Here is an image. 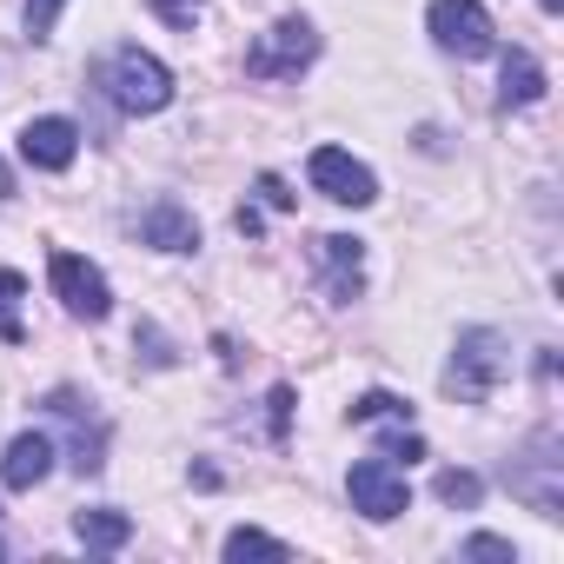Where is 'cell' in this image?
<instances>
[{"label":"cell","mask_w":564,"mask_h":564,"mask_svg":"<svg viewBox=\"0 0 564 564\" xmlns=\"http://www.w3.org/2000/svg\"><path fill=\"white\" fill-rule=\"evenodd\" d=\"M100 87H107V100H113L120 113H133V120L173 107V67H166L160 54H147V47H120V54H107Z\"/></svg>","instance_id":"cell-1"},{"label":"cell","mask_w":564,"mask_h":564,"mask_svg":"<svg viewBox=\"0 0 564 564\" xmlns=\"http://www.w3.org/2000/svg\"><path fill=\"white\" fill-rule=\"evenodd\" d=\"M498 379H505V339L491 326H465L458 346H452V359H445V392L465 399V405H478V399L498 392Z\"/></svg>","instance_id":"cell-2"},{"label":"cell","mask_w":564,"mask_h":564,"mask_svg":"<svg viewBox=\"0 0 564 564\" xmlns=\"http://www.w3.org/2000/svg\"><path fill=\"white\" fill-rule=\"evenodd\" d=\"M313 61H319V34H313V21H300V14H286L279 28H265V34L246 47V74H252V80H300Z\"/></svg>","instance_id":"cell-3"},{"label":"cell","mask_w":564,"mask_h":564,"mask_svg":"<svg viewBox=\"0 0 564 564\" xmlns=\"http://www.w3.org/2000/svg\"><path fill=\"white\" fill-rule=\"evenodd\" d=\"M425 34L445 54H458V61H485L498 47V28L485 14V0H432V8H425Z\"/></svg>","instance_id":"cell-4"},{"label":"cell","mask_w":564,"mask_h":564,"mask_svg":"<svg viewBox=\"0 0 564 564\" xmlns=\"http://www.w3.org/2000/svg\"><path fill=\"white\" fill-rule=\"evenodd\" d=\"M346 498H352V511L366 524H392V518L412 511V485H405V471L392 458H359L346 471Z\"/></svg>","instance_id":"cell-5"},{"label":"cell","mask_w":564,"mask_h":564,"mask_svg":"<svg viewBox=\"0 0 564 564\" xmlns=\"http://www.w3.org/2000/svg\"><path fill=\"white\" fill-rule=\"evenodd\" d=\"M47 279H54V300L74 313V319H107L113 313V286H107V272L94 265V259H80V252H54L47 259Z\"/></svg>","instance_id":"cell-6"},{"label":"cell","mask_w":564,"mask_h":564,"mask_svg":"<svg viewBox=\"0 0 564 564\" xmlns=\"http://www.w3.org/2000/svg\"><path fill=\"white\" fill-rule=\"evenodd\" d=\"M306 180H313V193H326L333 206H372V199H379L372 166H366V160H352L346 147H313Z\"/></svg>","instance_id":"cell-7"},{"label":"cell","mask_w":564,"mask_h":564,"mask_svg":"<svg viewBox=\"0 0 564 564\" xmlns=\"http://www.w3.org/2000/svg\"><path fill=\"white\" fill-rule=\"evenodd\" d=\"M511 491H518L538 518H564V458H557V438H531L524 465L511 471Z\"/></svg>","instance_id":"cell-8"},{"label":"cell","mask_w":564,"mask_h":564,"mask_svg":"<svg viewBox=\"0 0 564 564\" xmlns=\"http://www.w3.org/2000/svg\"><path fill=\"white\" fill-rule=\"evenodd\" d=\"M21 160H28L34 173H67V166L80 160V127H74L67 113L28 120V127H21Z\"/></svg>","instance_id":"cell-9"},{"label":"cell","mask_w":564,"mask_h":564,"mask_svg":"<svg viewBox=\"0 0 564 564\" xmlns=\"http://www.w3.org/2000/svg\"><path fill=\"white\" fill-rule=\"evenodd\" d=\"M319 265H326V293H333V306H352V300L366 293V239L326 232V239H319Z\"/></svg>","instance_id":"cell-10"},{"label":"cell","mask_w":564,"mask_h":564,"mask_svg":"<svg viewBox=\"0 0 564 564\" xmlns=\"http://www.w3.org/2000/svg\"><path fill=\"white\" fill-rule=\"evenodd\" d=\"M133 232H140V246H153V252H199V219H193L180 199H166V193L133 219Z\"/></svg>","instance_id":"cell-11"},{"label":"cell","mask_w":564,"mask_h":564,"mask_svg":"<svg viewBox=\"0 0 564 564\" xmlns=\"http://www.w3.org/2000/svg\"><path fill=\"white\" fill-rule=\"evenodd\" d=\"M47 471H54V438L47 432L8 438V452H0V485H8V491H34Z\"/></svg>","instance_id":"cell-12"},{"label":"cell","mask_w":564,"mask_h":564,"mask_svg":"<svg viewBox=\"0 0 564 564\" xmlns=\"http://www.w3.org/2000/svg\"><path fill=\"white\" fill-rule=\"evenodd\" d=\"M87 405H94V399H80V392H47V412L74 425V465H80V471H100V465H107V458H100V452H107V425L87 432Z\"/></svg>","instance_id":"cell-13"},{"label":"cell","mask_w":564,"mask_h":564,"mask_svg":"<svg viewBox=\"0 0 564 564\" xmlns=\"http://www.w3.org/2000/svg\"><path fill=\"white\" fill-rule=\"evenodd\" d=\"M498 100H505V107H538V100H544V67H538L524 47L505 54V67H498Z\"/></svg>","instance_id":"cell-14"},{"label":"cell","mask_w":564,"mask_h":564,"mask_svg":"<svg viewBox=\"0 0 564 564\" xmlns=\"http://www.w3.org/2000/svg\"><path fill=\"white\" fill-rule=\"evenodd\" d=\"M74 538H80L87 551H120V544L133 538V518H127L120 505H94V511H74Z\"/></svg>","instance_id":"cell-15"},{"label":"cell","mask_w":564,"mask_h":564,"mask_svg":"<svg viewBox=\"0 0 564 564\" xmlns=\"http://www.w3.org/2000/svg\"><path fill=\"white\" fill-rule=\"evenodd\" d=\"M219 551H226V564H246V557H272V564H279V557H293V551H286V538H272V531H259V524L226 531V544H219Z\"/></svg>","instance_id":"cell-16"},{"label":"cell","mask_w":564,"mask_h":564,"mask_svg":"<svg viewBox=\"0 0 564 564\" xmlns=\"http://www.w3.org/2000/svg\"><path fill=\"white\" fill-rule=\"evenodd\" d=\"M352 425H412V405L399 392H359L352 399Z\"/></svg>","instance_id":"cell-17"},{"label":"cell","mask_w":564,"mask_h":564,"mask_svg":"<svg viewBox=\"0 0 564 564\" xmlns=\"http://www.w3.org/2000/svg\"><path fill=\"white\" fill-rule=\"evenodd\" d=\"M21 293H28V279L14 265H0V339H21Z\"/></svg>","instance_id":"cell-18"},{"label":"cell","mask_w":564,"mask_h":564,"mask_svg":"<svg viewBox=\"0 0 564 564\" xmlns=\"http://www.w3.org/2000/svg\"><path fill=\"white\" fill-rule=\"evenodd\" d=\"M438 498L458 505V511H471V505L485 498V478H478V471H438Z\"/></svg>","instance_id":"cell-19"},{"label":"cell","mask_w":564,"mask_h":564,"mask_svg":"<svg viewBox=\"0 0 564 564\" xmlns=\"http://www.w3.org/2000/svg\"><path fill=\"white\" fill-rule=\"evenodd\" d=\"M458 551H465V557H498V564H518V544H511V538H498V531H471Z\"/></svg>","instance_id":"cell-20"},{"label":"cell","mask_w":564,"mask_h":564,"mask_svg":"<svg viewBox=\"0 0 564 564\" xmlns=\"http://www.w3.org/2000/svg\"><path fill=\"white\" fill-rule=\"evenodd\" d=\"M61 8H67V0H28V41H54Z\"/></svg>","instance_id":"cell-21"},{"label":"cell","mask_w":564,"mask_h":564,"mask_svg":"<svg viewBox=\"0 0 564 564\" xmlns=\"http://www.w3.org/2000/svg\"><path fill=\"white\" fill-rule=\"evenodd\" d=\"M153 14H160L166 28H186V34H193L199 14H206V0H153Z\"/></svg>","instance_id":"cell-22"},{"label":"cell","mask_w":564,"mask_h":564,"mask_svg":"<svg viewBox=\"0 0 564 564\" xmlns=\"http://www.w3.org/2000/svg\"><path fill=\"white\" fill-rule=\"evenodd\" d=\"M379 458H392V465H399V458H405V465H412V458H425V438H419V432H412V425H399V432H392V438H386V445H379Z\"/></svg>","instance_id":"cell-23"},{"label":"cell","mask_w":564,"mask_h":564,"mask_svg":"<svg viewBox=\"0 0 564 564\" xmlns=\"http://www.w3.org/2000/svg\"><path fill=\"white\" fill-rule=\"evenodd\" d=\"M265 405H272V438H286V412H293V392H286V386H279V392H272Z\"/></svg>","instance_id":"cell-24"},{"label":"cell","mask_w":564,"mask_h":564,"mask_svg":"<svg viewBox=\"0 0 564 564\" xmlns=\"http://www.w3.org/2000/svg\"><path fill=\"white\" fill-rule=\"evenodd\" d=\"M259 199H265V206H279V213H286V206H293V193H286V186H279L272 173H259Z\"/></svg>","instance_id":"cell-25"},{"label":"cell","mask_w":564,"mask_h":564,"mask_svg":"<svg viewBox=\"0 0 564 564\" xmlns=\"http://www.w3.org/2000/svg\"><path fill=\"white\" fill-rule=\"evenodd\" d=\"M239 232L252 239V232H265V219H259V206H239Z\"/></svg>","instance_id":"cell-26"},{"label":"cell","mask_w":564,"mask_h":564,"mask_svg":"<svg viewBox=\"0 0 564 564\" xmlns=\"http://www.w3.org/2000/svg\"><path fill=\"white\" fill-rule=\"evenodd\" d=\"M0 199H14V166L0 160Z\"/></svg>","instance_id":"cell-27"},{"label":"cell","mask_w":564,"mask_h":564,"mask_svg":"<svg viewBox=\"0 0 564 564\" xmlns=\"http://www.w3.org/2000/svg\"><path fill=\"white\" fill-rule=\"evenodd\" d=\"M557 8H564V0H544V14H557Z\"/></svg>","instance_id":"cell-28"},{"label":"cell","mask_w":564,"mask_h":564,"mask_svg":"<svg viewBox=\"0 0 564 564\" xmlns=\"http://www.w3.org/2000/svg\"><path fill=\"white\" fill-rule=\"evenodd\" d=\"M0 557H8V544H0Z\"/></svg>","instance_id":"cell-29"}]
</instances>
